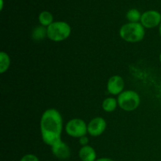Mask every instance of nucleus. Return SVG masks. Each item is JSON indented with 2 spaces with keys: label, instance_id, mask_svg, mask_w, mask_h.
Listing matches in <instances>:
<instances>
[{
  "label": "nucleus",
  "instance_id": "1",
  "mask_svg": "<svg viewBox=\"0 0 161 161\" xmlns=\"http://www.w3.org/2000/svg\"><path fill=\"white\" fill-rule=\"evenodd\" d=\"M63 119L61 113L54 108L46 110L40 120L42 139L47 146H53L61 141Z\"/></svg>",
  "mask_w": 161,
  "mask_h": 161
},
{
  "label": "nucleus",
  "instance_id": "2",
  "mask_svg": "<svg viewBox=\"0 0 161 161\" xmlns=\"http://www.w3.org/2000/svg\"><path fill=\"white\" fill-rule=\"evenodd\" d=\"M145 28L141 23H129L123 25L119 29V36L128 42H138L145 37Z\"/></svg>",
  "mask_w": 161,
  "mask_h": 161
},
{
  "label": "nucleus",
  "instance_id": "3",
  "mask_svg": "<svg viewBox=\"0 0 161 161\" xmlns=\"http://www.w3.org/2000/svg\"><path fill=\"white\" fill-rule=\"evenodd\" d=\"M47 28V37L54 42H61L64 40L71 35V27L67 22H53Z\"/></svg>",
  "mask_w": 161,
  "mask_h": 161
},
{
  "label": "nucleus",
  "instance_id": "4",
  "mask_svg": "<svg viewBox=\"0 0 161 161\" xmlns=\"http://www.w3.org/2000/svg\"><path fill=\"white\" fill-rule=\"evenodd\" d=\"M118 105L123 110L131 112L136 109L140 105V97L134 91H123L118 95Z\"/></svg>",
  "mask_w": 161,
  "mask_h": 161
},
{
  "label": "nucleus",
  "instance_id": "5",
  "mask_svg": "<svg viewBox=\"0 0 161 161\" xmlns=\"http://www.w3.org/2000/svg\"><path fill=\"white\" fill-rule=\"evenodd\" d=\"M65 131L69 136L80 138L87 134V124L79 118L72 119L66 124Z\"/></svg>",
  "mask_w": 161,
  "mask_h": 161
},
{
  "label": "nucleus",
  "instance_id": "6",
  "mask_svg": "<svg viewBox=\"0 0 161 161\" xmlns=\"http://www.w3.org/2000/svg\"><path fill=\"white\" fill-rule=\"evenodd\" d=\"M140 21L144 28H156L161 23V14L156 10H148L142 14Z\"/></svg>",
  "mask_w": 161,
  "mask_h": 161
},
{
  "label": "nucleus",
  "instance_id": "7",
  "mask_svg": "<svg viewBox=\"0 0 161 161\" xmlns=\"http://www.w3.org/2000/svg\"><path fill=\"white\" fill-rule=\"evenodd\" d=\"M107 127L106 121L102 117H95L91 119L87 125V133L93 137L102 135Z\"/></svg>",
  "mask_w": 161,
  "mask_h": 161
},
{
  "label": "nucleus",
  "instance_id": "8",
  "mask_svg": "<svg viewBox=\"0 0 161 161\" xmlns=\"http://www.w3.org/2000/svg\"><path fill=\"white\" fill-rule=\"evenodd\" d=\"M124 81L119 75H113L107 83V90L113 95H119L123 92L124 88Z\"/></svg>",
  "mask_w": 161,
  "mask_h": 161
},
{
  "label": "nucleus",
  "instance_id": "9",
  "mask_svg": "<svg viewBox=\"0 0 161 161\" xmlns=\"http://www.w3.org/2000/svg\"><path fill=\"white\" fill-rule=\"evenodd\" d=\"M51 150L53 156L59 160H67L71 156L70 148L62 141H60L51 146Z\"/></svg>",
  "mask_w": 161,
  "mask_h": 161
},
{
  "label": "nucleus",
  "instance_id": "10",
  "mask_svg": "<svg viewBox=\"0 0 161 161\" xmlns=\"http://www.w3.org/2000/svg\"><path fill=\"white\" fill-rule=\"evenodd\" d=\"M79 157L81 161H95L97 160V153L92 146H82L79 151Z\"/></svg>",
  "mask_w": 161,
  "mask_h": 161
},
{
  "label": "nucleus",
  "instance_id": "11",
  "mask_svg": "<svg viewBox=\"0 0 161 161\" xmlns=\"http://www.w3.org/2000/svg\"><path fill=\"white\" fill-rule=\"evenodd\" d=\"M118 102L113 97H107L102 102V108L107 113H112L116 108Z\"/></svg>",
  "mask_w": 161,
  "mask_h": 161
},
{
  "label": "nucleus",
  "instance_id": "12",
  "mask_svg": "<svg viewBox=\"0 0 161 161\" xmlns=\"http://www.w3.org/2000/svg\"><path fill=\"white\" fill-rule=\"evenodd\" d=\"M53 15L48 11H42L39 15V21L43 27H48L53 23Z\"/></svg>",
  "mask_w": 161,
  "mask_h": 161
},
{
  "label": "nucleus",
  "instance_id": "13",
  "mask_svg": "<svg viewBox=\"0 0 161 161\" xmlns=\"http://www.w3.org/2000/svg\"><path fill=\"white\" fill-rule=\"evenodd\" d=\"M47 36V28L43 26H37L33 29L31 33V37L34 40L39 41L43 39Z\"/></svg>",
  "mask_w": 161,
  "mask_h": 161
},
{
  "label": "nucleus",
  "instance_id": "14",
  "mask_svg": "<svg viewBox=\"0 0 161 161\" xmlns=\"http://www.w3.org/2000/svg\"><path fill=\"white\" fill-rule=\"evenodd\" d=\"M10 65V58L6 52L0 53V72L4 73Z\"/></svg>",
  "mask_w": 161,
  "mask_h": 161
},
{
  "label": "nucleus",
  "instance_id": "15",
  "mask_svg": "<svg viewBox=\"0 0 161 161\" xmlns=\"http://www.w3.org/2000/svg\"><path fill=\"white\" fill-rule=\"evenodd\" d=\"M126 17H127V20L131 23H138L139 20H141L142 14L138 9H130V10L127 11Z\"/></svg>",
  "mask_w": 161,
  "mask_h": 161
},
{
  "label": "nucleus",
  "instance_id": "16",
  "mask_svg": "<svg viewBox=\"0 0 161 161\" xmlns=\"http://www.w3.org/2000/svg\"><path fill=\"white\" fill-rule=\"evenodd\" d=\"M20 161H39L38 157H36L34 154H26L24 157H22V158L20 159Z\"/></svg>",
  "mask_w": 161,
  "mask_h": 161
},
{
  "label": "nucleus",
  "instance_id": "17",
  "mask_svg": "<svg viewBox=\"0 0 161 161\" xmlns=\"http://www.w3.org/2000/svg\"><path fill=\"white\" fill-rule=\"evenodd\" d=\"M88 143H89V139H88L87 137L83 136L82 138H80V144L82 146H87Z\"/></svg>",
  "mask_w": 161,
  "mask_h": 161
},
{
  "label": "nucleus",
  "instance_id": "18",
  "mask_svg": "<svg viewBox=\"0 0 161 161\" xmlns=\"http://www.w3.org/2000/svg\"><path fill=\"white\" fill-rule=\"evenodd\" d=\"M95 161H114L111 158H107V157H102V158L97 159Z\"/></svg>",
  "mask_w": 161,
  "mask_h": 161
},
{
  "label": "nucleus",
  "instance_id": "19",
  "mask_svg": "<svg viewBox=\"0 0 161 161\" xmlns=\"http://www.w3.org/2000/svg\"><path fill=\"white\" fill-rule=\"evenodd\" d=\"M159 33H160V36L161 37V23H160V25H159Z\"/></svg>",
  "mask_w": 161,
  "mask_h": 161
},
{
  "label": "nucleus",
  "instance_id": "20",
  "mask_svg": "<svg viewBox=\"0 0 161 161\" xmlns=\"http://www.w3.org/2000/svg\"><path fill=\"white\" fill-rule=\"evenodd\" d=\"M160 63H161V53H160Z\"/></svg>",
  "mask_w": 161,
  "mask_h": 161
}]
</instances>
